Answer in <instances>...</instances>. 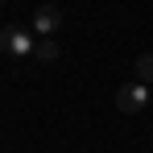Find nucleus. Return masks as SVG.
<instances>
[{"label":"nucleus","instance_id":"1","mask_svg":"<svg viewBox=\"0 0 153 153\" xmlns=\"http://www.w3.org/2000/svg\"><path fill=\"white\" fill-rule=\"evenodd\" d=\"M149 103H153V87L137 83V79H132V83H124V87L116 91V108H120V112H128V116H132V112H145Z\"/></svg>","mask_w":153,"mask_h":153},{"label":"nucleus","instance_id":"2","mask_svg":"<svg viewBox=\"0 0 153 153\" xmlns=\"http://www.w3.org/2000/svg\"><path fill=\"white\" fill-rule=\"evenodd\" d=\"M0 50L25 58V54L37 50V42H33V33H29V29H21V25H4V29H0Z\"/></svg>","mask_w":153,"mask_h":153},{"label":"nucleus","instance_id":"3","mask_svg":"<svg viewBox=\"0 0 153 153\" xmlns=\"http://www.w3.org/2000/svg\"><path fill=\"white\" fill-rule=\"evenodd\" d=\"M58 25H62V13H58L54 4H42V8L33 13V33H37V37H54Z\"/></svg>","mask_w":153,"mask_h":153},{"label":"nucleus","instance_id":"4","mask_svg":"<svg viewBox=\"0 0 153 153\" xmlns=\"http://www.w3.org/2000/svg\"><path fill=\"white\" fill-rule=\"evenodd\" d=\"M33 58L54 62V58H58V42H54V37H37V50H33Z\"/></svg>","mask_w":153,"mask_h":153},{"label":"nucleus","instance_id":"5","mask_svg":"<svg viewBox=\"0 0 153 153\" xmlns=\"http://www.w3.org/2000/svg\"><path fill=\"white\" fill-rule=\"evenodd\" d=\"M137 83H145V87L153 83V54H141L137 58Z\"/></svg>","mask_w":153,"mask_h":153},{"label":"nucleus","instance_id":"6","mask_svg":"<svg viewBox=\"0 0 153 153\" xmlns=\"http://www.w3.org/2000/svg\"><path fill=\"white\" fill-rule=\"evenodd\" d=\"M0 4H4V0H0Z\"/></svg>","mask_w":153,"mask_h":153}]
</instances>
